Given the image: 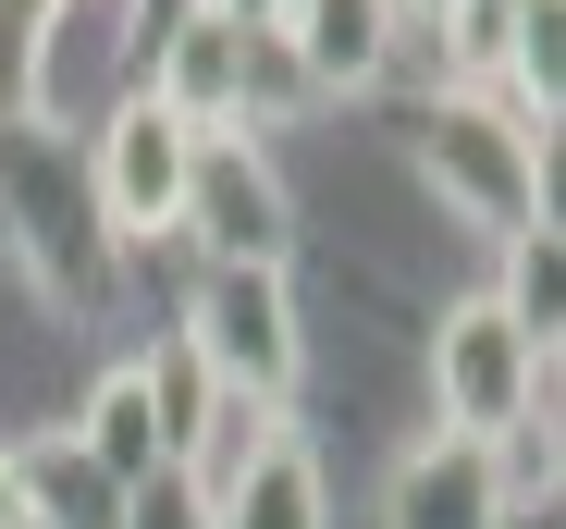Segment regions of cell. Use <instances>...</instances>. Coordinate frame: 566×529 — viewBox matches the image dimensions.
I'll return each mask as SVG.
<instances>
[{"label":"cell","mask_w":566,"mask_h":529,"mask_svg":"<svg viewBox=\"0 0 566 529\" xmlns=\"http://www.w3.org/2000/svg\"><path fill=\"white\" fill-rule=\"evenodd\" d=\"M407 160H419V186H431L455 222H481L493 246L554 234V124H530V112L481 99V86H431Z\"/></svg>","instance_id":"cell-1"},{"label":"cell","mask_w":566,"mask_h":529,"mask_svg":"<svg viewBox=\"0 0 566 529\" xmlns=\"http://www.w3.org/2000/svg\"><path fill=\"white\" fill-rule=\"evenodd\" d=\"M419 370H431V431H443V444H505V431L554 419V345L493 284L455 296V308H431Z\"/></svg>","instance_id":"cell-2"},{"label":"cell","mask_w":566,"mask_h":529,"mask_svg":"<svg viewBox=\"0 0 566 529\" xmlns=\"http://www.w3.org/2000/svg\"><path fill=\"white\" fill-rule=\"evenodd\" d=\"M185 172H198V124H172L148 86H124V99L86 124V210H99L112 258L172 246V222H185Z\"/></svg>","instance_id":"cell-3"},{"label":"cell","mask_w":566,"mask_h":529,"mask_svg":"<svg viewBox=\"0 0 566 529\" xmlns=\"http://www.w3.org/2000/svg\"><path fill=\"white\" fill-rule=\"evenodd\" d=\"M172 345H185V358H198L222 394H271V406H296V382H308L296 272H198V284H185Z\"/></svg>","instance_id":"cell-4"},{"label":"cell","mask_w":566,"mask_h":529,"mask_svg":"<svg viewBox=\"0 0 566 529\" xmlns=\"http://www.w3.org/2000/svg\"><path fill=\"white\" fill-rule=\"evenodd\" d=\"M172 246H198V272H296V186L259 136H198Z\"/></svg>","instance_id":"cell-5"},{"label":"cell","mask_w":566,"mask_h":529,"mask_svg":"<svg viewBox=\"0 0 566 529\" xmlns=\"http://www.w3.org/2000/svg\"><path fill=\"white\" fill-rule=\"evenodd\" d=\"M271 38L296 50L308 99H369V86H395V62H407V13L395 0H271Z\"/></svg>","instance_id":"cell-6"},{"label":"cell","mask_w":566,"mask_h":529,"mask_svg":"<svg viewBox=\"0 0 566 529\" xmlns=\"http://www.w3.org/2000/svg\"><path fill=\"white\" fill-rule=\"evenodd\" d=\"M62 444L99 468L112 493H136L148 468H172V444H160V394H148V358H112L99 382H86L74 419H62Z\"/></svg>","instance_id":"cell-7"},{"label":"cell","mask_w":566,"mask_h":529,"mask_svg":"<svg viewBox=\"0 0 566 529\" xmlns=\"http://www.w3.org/2000/svg\"><path fill=\"white\" fill-rule=\"evenodd\" d=\"M382 529H505V493H493V456L481 444H407L395 480H382Z\"/></svg>","instance_id":"cell-8"},{"label":"cell","mask_w":566,"mask_h":529,"mask_svg":"<svg viewBox=\"0 0 566 529\" xmlns=\"http://www.w3.org/2000/svg\"><path fill=\"white\" fill-rule=\"evenodd\" d=\"M210 529H333V480L308 456V431H271V444L210 493Z\"/></svg>","instance_id":"cell-9"},{"label":"cell","mask_w":566,"mask_h":529,"mask_svg":"<svg viewBox=\"0 0 566 529\" xmlns=\"http://www.w3.org/2000/svg\"><path fill=\"white\" fill-rule=\"evenodd\" d=\"M50 25H62V0H0V124H25V86L50 62Z\"/></svg>","instance_id":"cell-10"},{"label":"cell","mask_w":566,"mask_h":529,"mask_svg":"<svg viewBox=\"0 0 566 529\" xmlns=\"http://www.w3.org/2000/svg\"><path fill=\"white\" fill-rule=\"evenodd\" d=\"M493 296L554 345V234H517V246H505V284H493Z\"/></svg>","instance_id":"cell-11"},{"label":"cell","mask_w":566,"mask_h":529,"mask_svg":"<svg viewBox=\"0 0 566 529\" xmlns=\"http://www.w3.org/2000/svg\"><path fill=\"white\" fill-rule=\"evenodd\" d=\"M124 529H210V493L185 480V468H148V480L124 493Z\"/></svg>","instance_id":"cell-12"},{"label":"cell","mask_w":566,"mask_h":529,"mask_svg":"<svg viewBox=\"0 0 566 529\" xmlns=\"http://www.w3.org/2000/svg\"><path fill=\"white\" fill-rule=\"evenodd\" d=\"M0 529H38V493H25V444H0Z\"/></svg>","instance_id":"cell-13"}]
</instances>
